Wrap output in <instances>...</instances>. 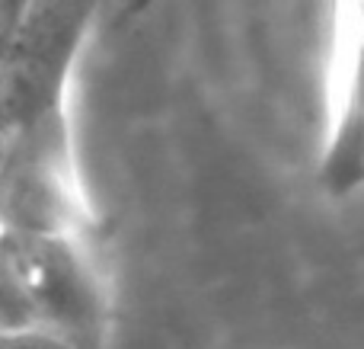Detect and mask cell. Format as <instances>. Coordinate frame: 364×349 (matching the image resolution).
<instances>
[{"instance_id":"1","label":"cell","mask_w":364,"mask_h":349,"mask_svg":"<svg viewBox=\"0 0 364 349\" xmlns=\"http://www.w3.org/2000/svg\"><path fill=\"white\" fill-rule=\"evenodd\" d=\"M352 19L342 23L339 96L329 138L323 183L333 192H348L364 183V6H346Z\"/></svg>"},{"instance_id":"2","label":"cell","mask_w":364,"mask_h":349,"mask_svg":"<svg viewBox=\"0 0 364 349\" xmlns=\"http://www.w3.org/2000/svg\"><path fill=\"white\" fill-rule=\"evenodd\" d=\"M0 349H51L45 337H0Z\"/></svg>"}]
</instances>
